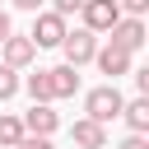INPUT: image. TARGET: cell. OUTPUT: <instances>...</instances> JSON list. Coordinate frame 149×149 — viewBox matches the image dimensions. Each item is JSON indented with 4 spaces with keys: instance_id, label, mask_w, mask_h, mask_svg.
Returning a JSON list of instances; mask_svg holds the SVG:
<instances>
[{
    "instance_id": "cell-1",
    "label": "cell",
    "mask_w": 149,
    "mask_h": 149,
    "mask_svg": "<svg viewBox=\"0 0 149 149\" xmlns=\"http://www.w3.org/2000/svg\"><path fill=\"white\" fill-rule=\"evenodd\" d=\"M121 107H126V98H121V88L116 84H98V88H88L84 93V116H93V121H116L121 116Z\"/></svg>"
},
{
    "instance_id": "cell-2",
    "label": "cell",
    "mask_w": 149,
    "mask_h": 149,
    "mask_svg": "<svg viewBox=\"0 0 149 149\" xmlns=\"http://www.w3.org/2000/svg\"><path fill=\"white\" fill-rule=\"evenodd\" d=\"M65 33H70V28H65V19H61L56 9H37V14H33V33H28V37H33L37 51H42V47H61Z\"/></svg>"
},
{
    "instance_id": "cell-3",
    "label": "cell",
    "mask_w": 149,
    "mask_h": 149,
    "mask_svg": "<svg viewBox=\"0 0 149 149\" xmlns=\"http://www.w3.org/2000/svg\"><path fill=\"white\" fill-rule=\"evenodd\" d=\"M61 51H65V65H93V56H98V33H88V28H70L65 33V42H61Z\"/></svg>"
},
{
    "instance_id": "cell-4",
    "label": "cell",
    "mask_w": 149,
    "mask_h": 149,
    "mask_svg": "<svg viewBox=\"0 0 149 149\" xmlns=\"http://www.w3.org/2000/svg\"><path fill=\"white\" fill-rule=\"evenodd\" d=\"M107 42L135 56V51H140V47L149 42V33H144V19H126V14H121V19L112 23V33H107Z\"/></svg>"
},
{
    "instance_id": "cell-5",
    "label": "cell",
    "mask_w": 149,
    "mask_h": 149,
    "mask_svg": "<svg viewBox=\"0 0 149 149\" xmlns=\"http://www.w3.org/2000/svg\"><path fill=\"white\" fill-rule=\"evenodd\" d=\"M0 61H5L9 70H28V65L37 61V47H33V37H28V33H9V37L0 42Z\"/></svg>"
},
{
    "instance_id": "cell-6",
    "label": "cell",
    "mask_w": 149,
    "mask_h": 149,
    "mask_svg": "<svg viewBox=\"0 0 149 149\" xmlns=\"http://www.w3.org/2000/svg\"><path fill=\"white\" fill-rule=\"evenodd\" d=\"M79 19H84L88 33H112V23L121 19V5H116V0H84Z\"/></svg>"
},
{
    "instance_id": "cell-7",
    "label": "cell",
    "mask_w": 149,
    "mask_h": 149,
    "mask_svg": "<svg viewBox=\"0 0 149 149\" xmlns=\"http://www.w3.org/2000/svg\"><path fill=\"white\" fill-rule=\"evenodd\" d=\"M19 121H23L28 135H56L61 130V112H51V102H33Z\"/></svg>"
},
{
    "instance_id": "cell-8",
    "label": "cell",
    "mask_w": 149,
    "mask_h": 149,
    "mask_svg": "<svg viewBox=\"0 0 149 149\" xmlns=\"http://www.w3.org/2000/svg\"><path fill=\"white\" fill-rule=\"evenodd\" d=\"M70 140L79 149H107V126L93 116H79V121H70Z\"/></svg>"
},
{
    "instance_id": "cell-9",
    "label": "cell",
    "mask_w": 149,
    "mask_h": 149,
    "mask_svg": "<svg viewBox=\"0 0 149 149\" xmlns=\"http://www.w3.org/2000/svg\"><path fill=\"white\" fill-rule=\"evenodd\" d=\"M93 65L107 74V84H116V74H130V51H121V47H98V56H93Z\"/></svg>"
},
{
    "instance_id": "cell-10",
    "label": "cell",
    "mask_w": 149,
    "mask_h": 149,
    "mask_svg": "<svg viewBox=\"0 0 149 149\" xmlns=\"http://www.w3.org/2000/svg\"><path fill=\"white\" fill-rule=\"evenodd\" d=\"M47 79H51V102H56V98H74V93H79V70H74V65H51V70H47Z\"/></svg>"
},
{
    "instance_id": "cell-11",
    "label": "cell",
    "mask_w": 149,
    "mask_h": 149,
    "mask_svg": "<svg viewBox=\"0 0 149 149\" xmlns=\"http://www.w3.org/2000/svg\"><path fill=\"white\" fill-rule=\"evenodd\" d=\"M121 121L130 126V135H149V98H135L121 107Z\"/></svg>"
},
{
    "instance_id": "cell-12",
    "label": "cell",
    "mask_w": 149,
    "mask_h": 149,
    "mask_svg": "<svg viewBox=\"0 0 149 149\" xmlns=\"http://www.w3.org/2000/svg\"><path fill=\"white\" fill-rule=\"evenodd\" d=\"M28 130H23V121L14 116V112H0V149H19V140H23Z\"/></svg>"
},
{
    "instance_id": "cell-13",
    "label": "cell",
    "mask_w": 149,
    "mask_h": 149,
    "mask_svg": "<svg viewBox=\"0 0 149 149\" xmlns=\"http://www.w3.org/2000/svg\"><path fill=\"white\" fill-rule=\"evenodd\" d=\"M23 93H28L33 102H51V79H47V70H33V74L23 79Z\"/></svg>"
},
{
    "instance_id": "cell-14",
    "label": "cell",
    "mask_w": 149,
    "mask_h": 149,
    "mask_svg": "<svg viewBox=\"0 0 149 149\" xmlns=\"http://www.w3.org/2000/svg\"><path fill=\"white\" fill-rule=\"evenodd\" d=\"M23 88V79H19V70H9L5 61H0V102H9L14 93Z\"/></svg>"
},
{
    "instance_id": "cell-15",
    "label": "cell",
    "mask_w": 149,
    "mask_h": 149,
    "mask_svg": "<svg viewBox=\"0 0 149 149\" xmlns=\"http://www.w3.org/2000/svg\"><path fill=\"white\" fill-rule=\"evenodd\" d=\"M116 5H121L126 19H144V14H149V0H116Z\"/></svg>"
},
{
    "instance_id": "cell-16",
    "label": "cell",
    "mask_w": 149,
    "mask_h": 149,
    "mask_svg": "<svg viewBox=\"0 0 149 149\" xmlns=\"http://www.w3.org/2000/svg\"><path fill=\"white\" fill-rule=\"evenodd\" d=\"M19 149H56V144H51V135H23Z\"/></svg>"
},
{
    "instance_id": "cell-17",
    "label": "cell",
    "mask_w": 149,
    "mask_h": 149,
    "mask_svg": "<svg viewBox=\"0 0 149 149\" xmlns=\"http://www.w3.org/2000/svg\"><path fill=\"white\" fill-rule=\"evenodd\" d=\"M51 9H56L61 19H70V14H79V9H84V0H56Z\"/></svg>"
},
{
    "instance_id": "cell-18",
    "label": "cell",
    "mask_w": 149,
    "mask_h": 149,
    "mask_svg": "<svg viewBox=\"0 0 149 149\" xmlns=\"http://www.w3.org/2000/svg\"><path fill=\"white\" fill-rule=\"evenodd\" d=\"M135 88H140V98H149V65L135 70Z\"/></svg>"
},
{
    "instance_id": "cell-19",
    "label": "cell",
    "mask_w": 149,
    "mask_h": 149,
    "mask_svg": "<svg viewBox=\"0 0 149 149\" xmlns=\"http://www.w3.org/2000/svg\"><path fill=\"white\" fill-rule=\"evenodd\" d=\"M116 149H149V140H144V135H126Z\"/></svg>"
},
{
    "instance_id": "cell-20",
    "label": "cell",
    "mask_w": 149,
    "mask_h": 149,
    "mask_svg": "<svg viewBox=\"0 0 149 149\" xmlns=\"http://www.w3.org/2000/svg\"><path fill=\"white\" fill-rule=\"evenodd\" d=\"M9 33H14V19H9V9H0V42H5Z\"/></svg>"
},
{
    "instance_id": "cell-21",
    "label": "cell",
    "mask_w": 149,
    "mask_h": 149,
    "mask_svg": "<svg viewBox=\"0 0 149 149\" xmlns=\"http://www.w3.org/2000/svg\"><path fill=\"white\" fill-rule=\"evenodd\" d=\"M9 5H14V9H28V14H37V9L47 5V0H9Z\"/></svg>"
},
{
    "instance_id": "cell-22",
    "label": "cell",
    "mask_w": 149,
    "mask_h": 149,
    "mask_svg": "<svg viewBox=\"0 0 149 149\" xmlns=\"http://www.w3.org/2000/svg\"><path fill=\"white\" fill-rule=\"evenodd\" d=\"M144 33H149V14H144Z\"/></svg>"
},
{
    "instance_id": "cell-23",
    "label": "cell",
    "mask_w": 149,
    "mask_h": 149,
    "mask_svg": "<svg viewBox=\"0 0 149 149\" xmlns=\"http://www.w3.org/2000/svg\"><path fill=\"white\" fill-rule=\"evenodd\" d=\"M144 140H149V135H144Z\"/></svg>"
}]
</instances>
